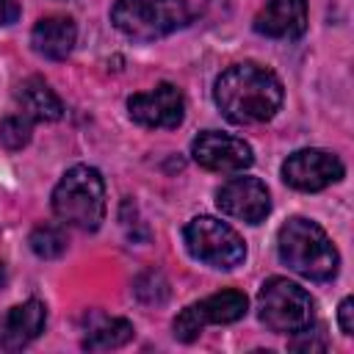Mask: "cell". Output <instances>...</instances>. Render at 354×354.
Masks as SVG:
<instances>
[{
	"instance_id": "obj_1",
	"label": "cell",
	"mask_w": 354,
	"mask_h": 354,
	"mask_svg": "<svg viewBox=\"0 0 354 354\" xmlns=\"http://www.w3.org/2000/svg\"><path fill=\"white\" fill-rule=\"evenodd\" d=\"M279 77L252 61L227 66L213 86V100L232 124H263L282 105Z\"/></svg>"
},
{
	"instance_id": "obj_2",
	"label": "cell",
	"mask_w": 354,
	"mask_h": 354,
	"mask_svg": "<svg viewBox=\"0 0 354 354\" xmlns=\"http://www.w3.org/2000/svg\"><path fill=\"white\" fill-rule=\"evenodd\" d=\"M205 8L207 0H116L111 22L127 39L155 41L191 25Z\"/></svg>"
},
{
	"instance_id": "obj_3",
	"label": "cell",
	"mask_w": 354,
	"mask_h": 354,
	"mask_svg": "<svg viewBox=\"0 0 354 354\" xmlns=\"http://www.w3.org/2000/svg\"><path fill=\"white\" fill-rule=\"evenodd\" d=\"M277 249H279V260L304 279L326 282L337 274L340 254L329 241V235L324 232V227H318L310 218L301 216L288 218L277 232Z\"/></svg>"
},
{
	"instance_id": "obj_4",
	"label": "cell",
	"mask_w": 354,
	"mask_h": 354,
	"mask_svg": "<svg viewBox=\"0 0 354 354\" xmlns=\"http://www.w3.org/2000/svg\"><path fill=\"white\" fill-rule=\"evenodd\" d=\"M53 213L77 230L94 232L105 218V180L91 166H72L53 188Z\"/></svg>"
},
{
	"instance_id": "obj_5",
	"label": "cell",
	"mask_w": 354,
	"mask_h": 354,
	"mask_svg": "<svg viewBox=\"0 0 354 354\" xmlns=\"http://www.w3.org/2000/svg\"><path fill=\"white\" fill-rule=\"evenodd\" d=\"M185 249L194 260L213 266V268H235L246 257L243 238L227 224L213 216H196L183 230Z\"/></svg>"
},
{
	"instance_id": "obj_6",
	"label": "cell",
	"mask_w": 354,
	"mask_h": 354,
	"mask_svg": "<svg viewBox=\"0 0 354 354\" xmlns=\"http://www.w3.org/2000/svg\"><path fill=\"white\" fill-rule=\"evenodd\" d=\"M313 307L310 293L285 277L266 279L257 293V315L271 332H296L307 326L313 321Z\"/></svg>"
},
{
	"instance_id": "obj_7",
	"label": "cell",
	"mask_w": 354,
	"mask_h": 354,
	"mask_svg": "<svg viewBox=\"0 0 354 354\" xmlns=\"http://www.w3.org/2000/svg\"><path fill=\"white\" fill-rule=\"evenodd\" d=\"M246 307H249V299L246 293L235 290V288H227V290H218L196 304H188L177 318H174V337L183 340V343H191L202 335V329L207 324H232L238 318L246 315Z\"/></svg>"
},
{
	"instance_id": "obj_8",
	"label": "cell",
	"mask_w": 354,
	"mask_h": 354,
	"mask_svg": "<svg viewBox=\"0 0 354 354\" xmlns=\"http://www.w3.org/2000/svg\"><path fill=\"white\" fill-rule=\"evenodd\" d=\"M191 155L194 160L207 169V171H243L254 163V152L252 147L230 133H218V130H205L191 141Z\"/></svg>"
},
{
	"instance_id": "obj_9",
	"label": "cell",
	"mask_w": 354,
	"mask_h": 354,
	"mask_svg": "<svg viewBox=\"0 0 354 354\" xmlns=\"http://www.w3.org/2000/svg\"><path fill=\"white\" fill-rule=\"evenodd\" d=\"M346 174L343 160L326 149H299L282 163V180L296 191H321Z\"/></svg>"
},
{
	"instance_id": "obj_10",
	"label": "cell",
	"mask_w": 354,
	"mask_h": 354,
	"mask_svg": "<svg viewBox=\"0 0 354 354\" xmlns=\"http://www.w3.org/2000/svg\"><path fill=\"white\" fill-rule=\"evenodd\" d=\"M130 119L138 122L141 127H158V130H171L183 122L185 116V100L183 91L171 83H158L149 91L133 94L127 100Z\"/></svg>"
},
{
	"instance_id": "obj_11",
	"label": "cell",
	"mask_w": 354,
	"mask_h": 354,
	"mask_svg": "<svg viewBox=\"0 0 354 354\" xmlns=\"http://www.w3.org/2000/svg\"><path fill=\"white\" fill-rule=\"evenodd\" d=\"M216 205L230 218L260 224L271 213V194L257 177H232L216 191Z\"/></svg>"
},
{
	"instance_id": "obj_12",
	"label": "cell",
	"mask_w": 354,
	"mask_h": 354,
	"mask_svg": "<svg viewBox=\"0 0 354 354\" xmlns=\"http://www.w3.org/2000/svg\"><path fill=\"white\" fill-rule=\"evenodd\" d=\"M47 307L39 299H28L0 315V348L17 351L44 332Z\"/></svg>"
},
{
	"instance_id": "obj_13",
	"label": "cell",
	"mask_w": 354,
	"mask_h": 354,
	"mask_svg": "<svg viewBox=\"0 0 354 354\" xmlns=\"http://www.w3.org/2000/svg\"><path fill=\"white\" fill-rule=\"evenodd\" d=\"M254 30L268 39H299L307 30V0H266Z\"/></svg>"
},
{
	"instance_id": "obj_14",
	"label": "cell",
	"mask_w": 354,
	"mask_h": 354,
	"mask_svg": "<svg viewBox=\"0 0 354 354\" xmlns=\"http://www.w3.org/2000/svg\"><path fill=\"white\" fill-rule=\"evenodd\" d=\"M77 39V28L69 17H41L30 30V44L39 55L50 61H64Z\"/></svg>"
},
{
	"instance_id": "obj_15",
	"label": "cell",
	"mask_w": 354,
	"mask_h": 354,
	"mask_svg": "<svg viewBox=\"0 0 354 354\" xmlns=\"http://www.w3.org/2000/svg\"><path fill=\"white\" fill-rule=\"evenodd\" d=\"M19 113H25L33 122H55L64 116V105L58 94L41 80V77H25L14 91Z\"/></svg>"
},
{
	"instance_id": "obj_16",
	"label": "cell",
	"mask_w": 354,
	"mask_h": 354,
	"mask_svg": "<svg viewBox=\"0 0 354 354\" xmlns=\"http://www.w3.org/2000/svg\"><path fill=\"white\" fill-rule=\"evenodd\" d=\"M136 335L133 324L127 318H105L102 324H97L86 337H83V348L88 351H108V348H119L124 343H130Z\"/></svg>"
},
{
	"instance_id": "obj_17",
	"label": "cell",
	"mask_w": 354,
	"mask_h": 354,
	"mask_svg": "<svg viewBox=\"0 0 354 354\" xmlns=\"http://www.w3.org/2000/svg\"><path fill=\"white\" fill-rule=\"evenodd\" d=\"M28 243H30L33 254H39L44 260H53V257H61L66 252V243L69 241H66V232L61 227H55V224H39L30 232Z\"/></svg>"
},
{
	"instance_id": "obj_18",
	"label": "cell",
	"mask_w": 354,
	"mask_h": 354,
	"mask_svg": "<svg viewBox=\"0 0 354 354\" xmlns=\"http://www.w3.org/2000/svg\"><path fill=\"white\" fill-rule=\"evenodd\" d=\"M30 130H33V119H28L25 113H8L0 119V144L6 149H22L30 141Z\"/></svg>"
},
{
	"instance_id": "obj_19",
	"label": "cell",
	"mask_w": 354,
	"mask_h": 354,
	"mask_svg": "<svg viewBox=\"0 0 354 354\" xmlns=\"http://www.w3.org/2000/svg\"><path fill=\"white\" fill-rule=\"evenodd\" d=\"M133 290H136V296H138L144 304H163V301L169 299V282H166V277H163L160 271H147V274H141V277L136 279Z\"/></svg>"
},
{
	"instance_id": "obj_20",
	"label": "cell",
	"mask_w": 354,
	"mask_h": 354,
	"mask_svg": "<svg viewBox=\"0 0 354 354\" xmlns=\"http://www.w3.org/2000/svg\"><path fill=\"white\" fill-rule=\"evenodd\" d=\"M326 332L321 329V326H301V329H296V335L290 337V343H288V348L290 351H304V354H315V351H326Z\"/></svg>"
},
{
	"instance_id": "obj_21",
	"label": "cell",
	"mask_w": 354,
	"mask_h": 354,
	"mask_svg": "<svg viewBox=\"0 0 354 354\" xmlns=\"http://www.w3.org/2000/svg\"><path fill=\"white\" fill-rule=\"evenodd\" d=\"M337 321H340V329L343 335H354V299L346 296L340 301V310H337Z\"/></svg>"
},
{
	"instance_id": "obj_22",
	"label": "cell",
	"mask_w": 354,
	"mask_h": 354,
	"mask_svg": "<svg viewBox=\"0 0 354 354\" xmlns=\"http://www.w3.org/2000/svg\"><path fill=\"white\" fill-rule=\"evenodd\" d=\"M19 17V6L17 0H0V25H8Z\"/></svg>"
},
{
	"instance_id": "obj_23",
	"label": "cell",
	"mask_w": 354,
	"mask_h": 354,
	"mask_svg": "<svg viewBox=\"0 0 354 354\" xmlns=\"http://www.w3.org/2000/svg\"><path fill=\"white\" fill-rule=\"evenodd\" d=\"M0 285H6V266L0 263Z\"/></svg>"
}]
</instances>
